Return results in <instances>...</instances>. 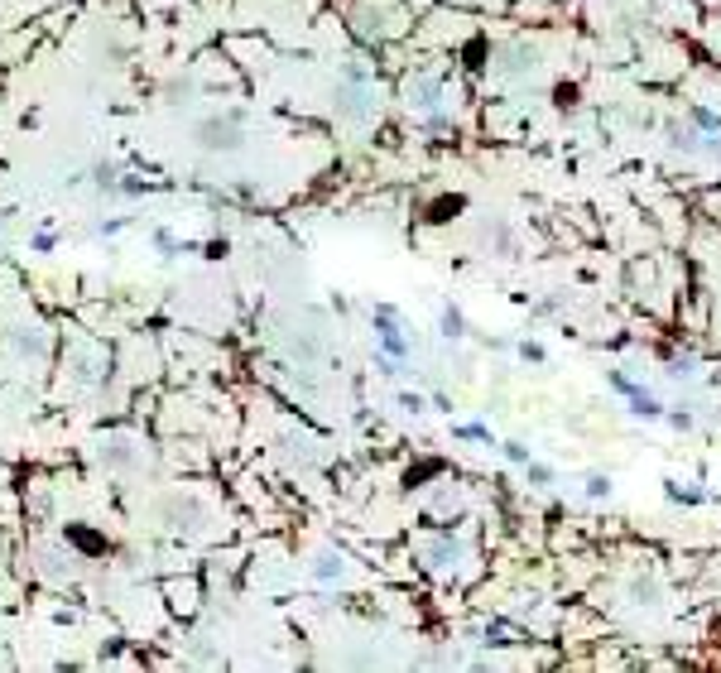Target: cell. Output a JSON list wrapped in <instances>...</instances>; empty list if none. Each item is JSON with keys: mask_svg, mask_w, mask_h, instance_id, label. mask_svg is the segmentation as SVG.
<instances>
[{"mask_svg": "<svg viewBox=\"0 0 721 673\" xmlns=\"http://www.w3.org/2000/svg\"><path fill=\"white\" fill-rule=\"evenodd\" d=\"M241 121H245V111H217V116H203L197 121V145L207 149V155H236L241 149Z\"/></svg>", "mask_w": 721, "mask_h": 673, "instance_id": "cell-1", "label": "cell"}, {"mask_svg": "<svg viewBox=\"0 0 721 673\" xmlns=\"http://www.w3.org/2000/svg\"><path fill=\"white\" fill-rule=\"evenodd\" d=\"M159 525H169L173 534H193V529L207 525V501L193 491H173L159 501Z\"/></svg>", "mask_w": 721, "mask_h": 673, "instance_id": "cell-2", "label": "cell"}, {"mask_svg": "<svg viewBox=\"0 0 721 673\" xmlns=\"http://www.w3.org/2000/svg\"><path fill=\"white\" fill-rule=\"evenodd\" d=\"M405 97H409V111H419V116H433L443 106V77L438 73H413L409 82H405Z\"/></svg>", "mask_w": 721, "mask_h": 673, "instance_id": "cell-3", "label": "cell"}, {"mask_svg": "<svg viewBox=\"0 0 721 673\" xmlns=\"http://www.w3.org/2000/svg\"><path fill=\"white\" fill-rule=\"evenodd\" d=\"M34 573L39 577H49V582H73L77 577V553H63V549H53V544H39L34 549Z\"/></svg>", "mask_w": 721, "mask_h": 673, "instance_id": "cell-4", "label": "cell"}, {"mask_svg": "<svg viewBox=\"0 0 721 673\" xmlns=\"http://www.w3.org/2000/svg\"><path fill=\"white\" fill-rule=\"evenodd\" d=\"M457 558H462V539H453V534H438L423 544V563L433 573H457Z\"/></svg>", "mask_w": 721, "mask_h": 673, "instance_id": "cell-5", "label": "cell"}, {"mask_svg": "<svg viewBox=\"0 0 721 673\" xmlns=\"http://www.w3.org/2000/svg\"><path fill=\"white\" fill-rule=\"evenodd\" d=\"M101 462L111 467V471H125V467H135L140 462V453H135V438H125V433H111V438H101Z\"/></svg>", "mask_w": 721, "mask_h": 673, "instance_id": "cell-6", "label": "cell"}, {"mask_svg": "<svg viewBox=\"0 0 721 673\" xmlns=\"http://www.w3.org/2000/svg\"><path fill=\"white\" fill-rule=\"evenodd\" d=\"M159 97H164V106H188V101L197 97V77H193V73H188V77L173 73V77L159 87Z\"/></svg>", "mask_w": 721, "mask_h": 673, "instance_id": "cell-7", "label": "cell"}, {"mask_svg": "<svg viewBox=\"0 0 721 673\" xmlns=\"http://www.w3.org/2000/svg\"><path fill=\"white\" fill-rule=\"evenodd\" d=\"M630 601H635V606H659V601H664V587H659V577H654V573L630 577Z\"/></svg>", "mask_w": 721, "mask_h": 673, "instance_id": "cell-8", "label": "cell"}, {"mask_svg": "<svg viewBox=\"0 0 721 673\" xmlns=\"http://www.w3.org/2000/svg\"><path fill=\"white\" fill-rule=\"evenodd\" d=\"M313 577H317V582H341V577H347V558L332 553V549L317 553V558H313Z\"/></svg>", "mask_w": 721, "mask_h": 673, "instance_id": "cell-9", "label": "cell"}, {"mask_svg": "<svg viewBox=\"0 0 721 673\" xmlns=\"http://www.w3.org/2000/svg\"><path fill=\"white\" fill-rule=\"evenodd\" d=\"M10 341H15L20 357H34V361H44V351H49V341H44L39 327H15V337H10Z\"/></svg>", "mask_w": 721, "mask_h": 673, "instance_id": "cell-10", "label": "cell"}, {"mask_svg": "<svg viewBox=\"0 0 721 673\" xmlns=\"http://www.w3.org/2000/svg\"><path fill=\"white\" fill-rule=\"evenodd\" d=\"M438 327H443V337L462 341V337H467V313L457 308V303H447V308H443V317H438Z\"/></svg>", "mask_w": 721, "mask_h": 673, "instance_id": "cell-11", "label": "cell"}, {"mask_svg": "<svg viewBox=\"0 0 721 673\" xmlns=\"http://www.w3.org/2000/svg\"><path fill=\"white\" fill-rule=\"evenodd\" d=\"M453 433H457V438H467V443H495L486 423H453Z\"/></svg>", "mask_w": 721, "mask_h": 673, "instance_id": "cell-12", "label": "cell"}, {"mask_svg": "<svg viewBox=\"0 0 721 673\" xmlns=\"http://www.w3.org/2000/svg\"><path fill=\"white\" fill-rule=\"evenodd\" d=\"M525 471H529V481H534V486H553V467H543V462H534V457H529Z\"/></svg>", "mask_w": 721, "mask_h": 673, "instance_id": "cell-13", "label": "cell"}, {"mask_svg": "<svg viewBox=\"0 0 721 673\" xmlns=\"http://www.w3.org/2000/svg\"><path fill=\"white\" fill-rule=\"evenodd\" d=\"M611 486H616V481H611V477H601V471H592V477H587V495H592V501H601V495H611Z\"/></svg>", "mask_w": 721, "mask_h": 673, "instance_id": "cell-14", "label": "cell"}, {"mask_svg": "<svg viewBox=\"0 0 721 673\" xmlns=\"http://www.w3.org/2000/svg\"><path fill=\"white\" fill-rule=\"evenodd\" d=\"M505 457H510L515 467H525V462H529V457H534V453H529L525 443H515V438H510V443H505Z\"/></svg>", "mask_w": 721, "mask_h": 673, "instance_id": "cell-15", "label": "cell"}, {"mask_svg": "<svg viewBox=\"0 0 721 673\" xmlns=\"http://www.w3.org/2000/svg\"><path fill=\"white\" fill-rule=\"evenodd\" d=\"M519 357H525V361H543V347H539V341H519Z\"/></svg>", "mask_w": 721, "mask_h": 673, "instance_id": "cell-16", "label": "cell"}, {"mask_svg": "<svg viewBox=\"0 0 721 673\" xmlns=\"http://www.w3.org/2000/svg\"><path fill=\"white\" fill-rule=\"evenodd\" d=\"M399 405H405L409 414H423V405H429V399H423V395H399Z\"/></svg>", "mask_w": 721, "mask_h": 673, "instance_id": "cell-17", "label": "cell"}]
</instances>
